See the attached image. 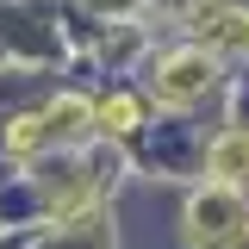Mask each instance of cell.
<instances>
[{"instance_id":"cell-3","label":"cell","mask_w":249,"mask_h":249,"mask_svg":"<svg viewBox=\"0 0 249 249\" xmlns=\"http://www.w3.org/2000/svg\"><path fill=\"white\" fill-rule=\"evenodd\" d=\"M206 175H212L218 187H243L249 181V131H224V137H212Z\"/></svg>"},{"instance_id":"cell-1","label":"cell","mask_w":249,"mask_h":249,"mask_svg":"<svg viewBox=\"0 0 249 249\" xmlns=\"http://www.w3.org/2000/svg\"><path fill=\"white\" fill-rule=\"evenodd\" d=\"M249 237V206L237 187H206L187 199V243L193 249H237Z\"/></svg>"},{"instance_id":"cell-4","label":"cell","mask_w":249,"mask_h":249,"mask_svg":"<svg viewBox=\"0 0 249 249\" xmlns=\"http://www.w3.org/2000/svg\"><path fill=\"white\" fill-rule=\"evenodd\" d=\"M44 119H50V137H81L88 124H100V106L81 100V93H62V100L44 106Z\"/></svg>"},{"instance_id":"cell-5","label":"cell","mask_w":249,"mask_h":249,"mask_svg":"<svg viewBox=\"0 0 249 249\" xmlns=\"http://www.w3.org/2000/svg\"><path fill=\"white\" fill-rule=\"evenodd\" d=\"M44 143H50V119L44 112H19L6 124V156H37Z\"/></svg>"},{"instance_id":"cell-2","label":"cell","mask_w":249,"mask_h":249,"mask_svg":"<svg viewBox=\"0 0 249 249\" xmlns=\"http://www.w3.org/2000/svg\"><path fill=\"white\" fill-rule=\"evenodd\" d=\"M206 88H212V56L206 50H175L156 69V100L162 106H193Z\"/></svg>"},{"instance_id":"cell-6","label":"cell","mask_w":249,"mask_h":249,"mask_svg":"<svg viewBox=\"0 0 249 249\" xmlns=\"http://www.w3.org/2000/svg\"><path fill=\"white\" fill-rule=\"evenodd\" d=\"M143 119V106L131 100V93H112V100H100V131H112V137H131Z\"/></svg>"},{"instance_id":"cell-7","label":"cell","mask_w":249,"mask_h":249,"mask_svg":"<svg viewBox=\"0 0 249 249\" xmlns=\"http://www.w3.org/2000/svg\"><path fill=\"white\" fill-rule=\"evenodd\" d=\"M206 37H212V44H231V50H249V19L243 13H218Z\"/></svg>"}]
</instances>
